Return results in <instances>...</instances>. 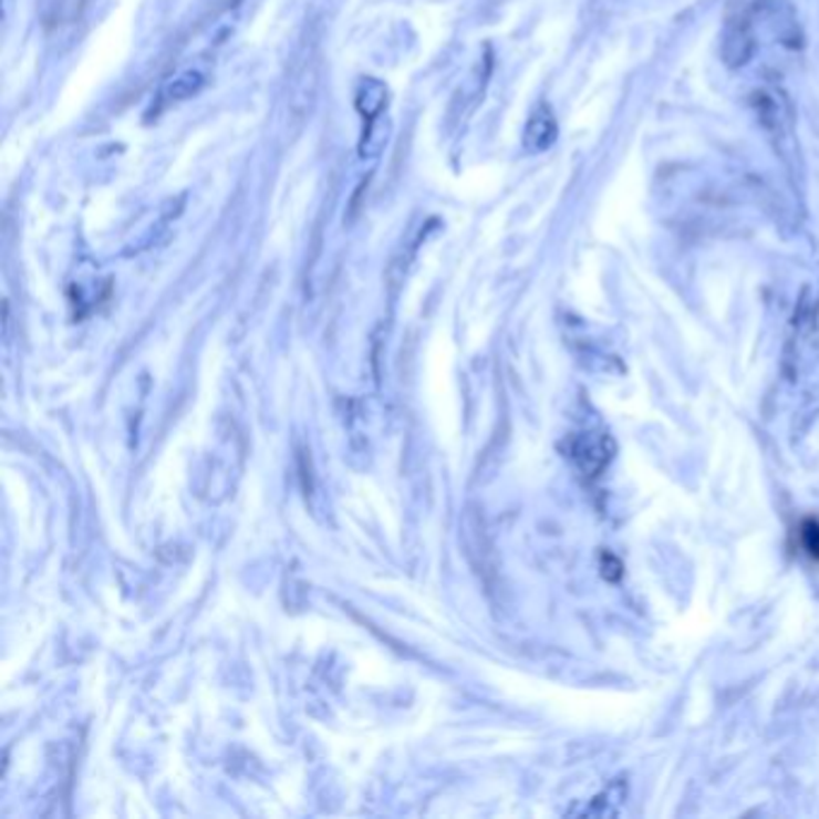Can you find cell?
I'll list each match as a JSON object with an SVG mask.
<instances>
[{
    "mask_svg": "<svg viewBox=\"0 0 819 819\" xmlns=\"http://www.w3.org/2000/svg\"><path fill=\"white\" fill-rule=\"evenodd\" d=\"M556 135H558V125L553 121V113H550L548 106H539V111H533V116L529 118V125H527V133H525L527 147L533 152H541L553 145Z\"/></svg>",
    "mask_w": 819,
    "mask_h": 819,
    "instance_id": "6da1fadb",
    "label": "cell"
},
{
    "mask_svg": "<svg viewBox=\"0 0 819 819\" xmlns=\"http://www.w3.org/2000/svg\"><path fill=\"white\" fill-rule=\"evenodd\" d=\"M385 106H387V87H385V84L373 80V77H365L359 84L356 108L369 121H375V116H380V111H383Z\"/></svg>",
    "mask_w": 819,
    "mask_h": 819,
    "instance_id": "7a4b0ae2",
    "label": "cell"
},
{
    "mask_svg": "<svg viewBox=\"0 0 819 819\" xmlns=\"http://www.w3.org/2000/svg\"><path fill=\"white\" fill-rule=\"evenodd\" d=\"M805 548H808V553L819 558V525H815V521H810V525H805Z\"/></svg>",
    "mask_w": 819,
    "mask_h": 819,
    "instance_id": "277c9868",
    "label": "cell"
},
{
    "mask_svg": "<svg viewBox=\"0 0 819 819\" xmlns=\"http://www.w3.org/2000/svg\"><path fill=\"white\" fill-rule=\"evenodd\" d=\"M203 84H205L203 73H197V70H186V73L176 75L172 82L166 84L164 99H168V102H183V99H190L200 92Z\"/></svg>",
    "mask_w": 819,
    "mask_h": 819,
    "instance_id": "3957f363",
    "label": "cell"
}]
</instances>
